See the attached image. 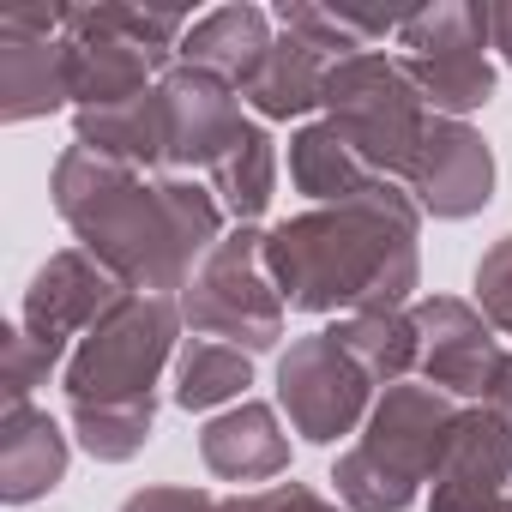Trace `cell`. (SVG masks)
<instances>
[{"label":"cell","instance_id":"obj_1","mask_svg":"<svg viewBox=\"0 0 512 512\" xmlns=\"http://www.w3.org/2000/svg\"><path fill=\"white\" fill-rule=\"evenodd\" d=\"M55 205L85 241V253L121 284L163 296L205 247H217V199L187 181H139V169L73 145L55 163Z\"/></svg>","mask_w":512,"mask_h":512},{"label":"cell","instance_id":"obj_2","mask_svg":"<svg viewBox=\"0 0 512 512\" xmlns=\"http://www.w3.org/2000/svg\"><path fill=\"white\" fill-rule=\"evenodd\" d=\"M266 278L284 308L398 314L416 290V211L404 193L380 187L368 199L290 217L266 235Z\"/></svg>","mask_w":512,"mask_h":512},{"label":"cell","instance_id":"obj_3","mask_svg":"<svg viewBox=\"0 0 512 512\" xmlns=\"http://www.w3.org/2000/svg\"><path fill=\"white\" fill-rule=\"evenodd\" d=\"M458 422L464 416L434 386H392L368 422V440L332 476L350 512H404L416 500V482L440 470Z\"/></svg>","mask_w":512,"mask_h":512},{"label":"cell","instance_id":"obj_4","mask_svg":"<svg viewBox=\"0 0 512 512\" xmlns=\"http://www.w3.org/2000/svg\"><path fill=\"white\" fill-rule=\"evenodd\" d=\"M175 338L169 296H121L67 368L73 416H151V386Z\"/></svg>","mask_w":512,"mask_h":512},{"label":"cell","instance_id":"obj_5","mask_svg":"<svg viewBox=\"0 0 512 512\" xmlns=\"http://www.w3.org/2000/svg\"><path fill=\"white\" fill-rule=\"evenodd\" d=\"M326 109L332 127L344 133V145L386 181V175H410L422 139H428V115H422V91L410 85V73L386 55H350L326 73Z\"/></svg>","mask_w":512,"mask_h":512},{"label":"cell","instance_id":"obj_6","mask_svg":"<svg viewBox=\"0 0 512 512\" xmlns=\"http://www.w3.org/2000/svg\"><path fill=\"white\" fill-rule=\"evenodd\" d=\"M187 320L235 350H266L284 332V296L266 290V241L229 235L205 253V266L187 278Z\"/></svg>","mask_w":512,"mask_h":512},{"label":"cell","instance_id":"obj_7","mask_svg":"<svg viewBox=\"0 0 512 512\" xmlns=\"http://www.w3.org/2000/svg\"><path fill=\"white\" fill-rule=\"evenodd\" d=\"M404 73L422 91V103H434L446 121L464 109H482L494 91V67L482 55L488 43V19L482 7H434V13H410L404 25Z\"/></svg>","mask_w":512,"mask_h":512},{"label":"cell","instance_id":"obj_8","mask_svg":"<svg viewBox=\"0 0 512 512\" xmlns=\"http://www.w3.org/2000/svg\"><path fill=\"white\" fill-rule=\"evenodd\" d=\"M278 392H284V410L296 422V434H308L314 446H332L338 434L356 428L362 404H368V368L332 338H302L284 368H278Z\"/></svg>","mask_w":512,"mask_h":512},{"label":"cell","instance_id":"obj_9","mask_svg":"<svg viewBox=\"0 0 512 512\" xmlns=\"http://www.w3.org/2000/svg\"><path fill=\"white\" fill-rule=\"evenodd\" d=\"M157 109H163V163H217L241 133V103L235 85L199 67H175L157 79Z\"/></svg>","mask_w":512,"mask_h":512},{"label":"cell","instance_id":"obj_10","mask_svg":"<svg viewBox=\"0 0 512 512\" xmlns=\"http://www.w3.org/2000/svg\"><path fill=\"white\" fill-rule=\"evenodd\" d=\"M61 7H13L0 19V115L31 121L67 103V43H55Z\"/></svg>","mask_w":512,"mask_h":512},{"label":"cell","instance_id":"obj_11","mask_svg":"<svg viewBox=\"0 0 512 512\" xmlns=\"http://www.w3.org/2000/svg\"><path fill=\"white\" fill-rule=\"evenodd\" d=\"M410 320L422 332V368H428V380L446 386V392H464V398H488L494 404L500 380L512 374V356L476 320V308H464V302H422Z\"/></svg>","mask_w":512,"mask_h":512},{"label":"cell","instance_id":"obj_12","mask_svg":"<svg viewBox=\"0 0 512 512\" xmlns=\"http://www.w3.org/2000/svg\"><path fill=\"white\" fill-rule=\"evenodd\" d=\"M115 302H121V278L115 272H103L91 253H55V260L37 272L31 296H25V332L49 356H61V344L73 332H91Z\"/></svg>","mask_w":512,"mask_h":512},{"label":"cell","instance_id":"obj_13","mask_svg":"<svg viewBox=\"0 0 512 512\" xmlns=\"http://www.w3.org/2000/svg\"><path fill=\"white\" fill-rule=\"evenodd\" d=\"M506 482H512V428L494 410L464 416L434 470V512H512Z\"/></svg>","mask_w":512,"mask_h":512},{"label":"cell","instance_id":"obj_14","mask_svg":"<svg viewBox=\"0 0 512 512\" xmlns=\"http://www.w3.org/2000/svg\"><path fill=\"white\" fill-rule=\"evenodd\" d=\"M404 181L416 187V199H422L434 217H470V211L488 205L494 157H488V145H482L464 121H434Z\"/></svg>","mask_w":512,"mask_h":512},{"label":"cell","instance_id":"obj_15","mask_svg":"<svg viewBox=\"0 0 512 512\" xmlns=\"http://www.w3.org/2000/svg\"><path fill=\"white\" fill-rule=\"evenodd\" d=\"M199 452L229 482H266V476H278L290 464V440L278 434V416L266 404H241V410L217 416L199 434Z\"/></svg>","mask_w":512,"mask_h":512},{"label":"cell","instance_id":"obj_16","mask_svg":"<svg viewBox=\"0 0 512 512\" xmlns=\"http://www.w3.org/2000/svg\"><path fill=\"white\" fill-rule=\"evenodd\" d=\"M67 476V434L43 416V410H7V428H0V494L13 506L49 494Z\"/></svg>","mask_w":512,"mask_h":512},{"label":"cell","instance_id":"obj_17","mask_svg":"<svg viewBox=\"0 0 512 512\" xmlns=\"http://www.w3.org/2000/svg\"><path fill=\"white\" fill-rule=\"evenodd\" d=\"M266 55H272V31H266V13H253V7L205 13V19L181 37V67L217 73V79H229V85H247L253 73H260Z\"/></svg>","mask_w":512,"mask_h":512},{"label":"cell","instance_id":"obj_18","mask_svg":"<svg viewBox=\"0 0 512 512\" xmlns=\"http://www.w3.org/2000/svg\"><path fill=\"white\" fill-rule=\"evenodd\" d=\"M326 73L332 67L320 49H308L302 37H284V43H272L260 73L241 85V97L272 121H290V115H308L314 103H326Z\"/></svg>","mask_w":512,"mask_h":512},{"label":"cell","instance_id":"obj_19","mask_svg":"<svg viewBox=\"0 0 512 512\" xmlns=\"http://www.w3.org/2000/svg\"><path fill=\"white\" fill-rule=\"evenodd\" d=\"M290 175H296V187H302L308 199H326V205H350V199H368V193L386 187V181L344 145V133H338L332 121L296 133V145H290Z\"/></svg>","mask_w":512,"mask_h":512},{"label":"cell","instance_id":"obj_20","mask_svg":"<svg viewBox=\"0 0 512 512\" xmlns=\"http://www.w3.org/2000/svg\"><path fill=\"white\" fill-rule=\"evenodd\" d=\"M79 145L109 157V163H157L163 157V109H157V85L133 103H115V109H79Z\"/></svg>","mask_w":512,"mask_h":512},{"label":"cell","instance_id":"obj_21","mask_svg":"<svg viewBox=\"0 0 512 512\" xmlns=\"http://www.w3.org/2000/svg\"><path fill=\"white\" fill-rule=\"evenodd\" d=\"M211 181H217L229 217H260L272 205V187H278V151H272V139L247 121V133L211 163Z\"/></svg>","mask_w":512,"mask_h":512},{"label":"cell","instance_id":"obj_22","mask_svg":"<svg viewBox=\"0 0 512 512\" xmlns=\"http://www.w3.org/2000/svg\"><path fill=\"white\" fill-rule=\"evenodd\" d=\"M332 338L368 368V380H398L410 362H422V332H416V320H404V314H356V320H344Z\"/></svg>","mask_w":512,"mask_h":512},{"label":"cell","instance_id":"obj_23","mask_svg":"<svg viewBox=\"0 0 512 512\" xmlns=\"http://www.w3.org/2000/svg\"><path fill=\"white\" fill-rule=\"evenodd\" d=\"M247 386V356L235 344H217V338H199L187 356H181V374H175V404L187 410H211L223 398H235Z\"/></svg>","mask_w":512,"mask_h":512},{"label":"cell","instance_id":"obj_24","mask_svg":"<svg viewBox=\"0 0 512 512\" xmlns=\"http://www.w3.org/2000/svg\"><path fill=\"white\" fill-rule=\"evenodd\" d=\"M49 368H55V356H49L25 326H13V332H7V410H25V404H31V386H37Z\"/></svg>","mask_w":512,"mask_h":512},{"label":"cell","instance_id":"obj_25","mask_svg":"<svg viewBox=\"0 0 512 512\" xmlns=\"http://www.w3.org/2000/svg\"><path fill=\"white\" fill-rule=\"evenodd\" d=\"M476 296H482L488 320L512 332V235H506V241L488 253V260L476 266Z\"/></svg>","mask_w":512,"mask_h":512},{"label":"cell","instance_id":"obj_26","mask_svg":"<svg viewBox=\"0 0 512 512\" xmlns=\"http://www.w3.org/2000/svg\"><path fill=\"white\" fill-rule=\"evenodd\" d=\"M223 512H338V506H326L314 488H302V482H278V488H266V494H247V500H223Z\"/></svg>","mask_w":512,"mask_h":512},{"label":"cell","instance_id":"obj_27","mask_svg":"<svg viewBox=\"0 0 512 512\" xmlns=\"http://www.w3.org/2000/svg\"><path fill=\"white\" fill-rule=\"evenodd\" d=\"M121 512H223V506L211 494H199V488H145Z\"/></svg>","mask_w":512,"mask_h":512},{"label":"cell","instance_id":"obj_28","mask_svg":"<svg viewBox=\"0 0 512 512\" xmlns=\"http://www.w3.org/2000/svg\"><path fill=\"white\" fill-rule=\"evenodd\" d=\"M482 19H488V43L512 61V7H482Z\"/></svg>","mask_w":512,"mask_h":512},{"label":"cell","instance_id":"obj_29","mask_svg":"<svg viewBox=\"0 0 512 512\" xmlns=\"http://www.w3.org/2000/svg\"><path fill=\"white\" fill-rule=\"evenodd\" d=\"M494 416L512 428V374H506V380H500V392H494Z\"/></svg>","mask_w":512,"mask_h":512}]
</instances>
